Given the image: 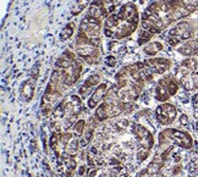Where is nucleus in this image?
I'll use <instances>...</instances> for the list:
<instances>
[{"label":"nucleus","mask_w":198,"mask_h":177,"mask_svg":"<svg viewBox=\"0 0 198 177\" xmlns=\"http://www.w3.org/2000/svg\"><path fill=\"white\" fill-rule=\"evenodd\" d=\"M104 22L96 17L84 15L80 22L75 40V50L77 56L89 65L102 62V32Z\"/></svg>","instance_id":"obj_1"},{"label":"nucleus","mask_w":198,"mask_h":177,"mask_svg":"<svg viewBox=\"0 0 198 177\" xmlns=\"http://www.w3.org/2000/svg\"><path fill=\"white\" fill-rule=\"evenodd\" d=\"M190 15L191 14L177 0H155L143 11L141 26L153 34H158L165 31L174 22Z\"/></svg>","instance_id":"obj_2"},{"label":"nucleus","mask_w":198,"mask_h":177,"mask_svg":"<svg viewBox=\"0 0 198 177\" xmlns=\"http://www.w3.org/2000/svg\"><path fill=\"white\" fill-rule=\"evenodd\" d=\"M139 25V11L133 3L121 5L116 12L104 21L103 33L107 38L121 40L129 38L137 31Z\"/></svg>","instance_id":"obj_3"},{"label":"nucleus","mask_w":198,"mask_h":177,"mask_svg":"<svg viewBox=\"0 0 198 177\" xmlns=\"http://www.w3.org/2000/svg\"><path fill=\"white\" fill-rule=\"evenodd\" d=\"M143 62H135L121 67L115 75L116 95L122 102L133 103L139 98L145 84Z\"/></svg>","instance_id":"obj_4"},{"label":"nucleus","mask_w":198,"mask_h":177,"mask_svg":"<svg viewBox=\"0 0 198 177\" xmlns=\"http://www.w3.org/2000/svg\"><path fill=\"white\" fill-rule=\"evenodd\" d=\"M82 98L78 94H69L62 98L50 114V128L53 132H67L77 122L82 113Z\"/></svg>","instance_id":"obj_5"},{"label":"nucleus","mask_w":198,"mask_h":177,"mask_svg":"<svg viewBox=\"0 0 198 177\" xmlns=\"http://www.w3.org/2000/svg\"><path fill=\"white\" fill-rule=\"evenodd\" d=\"M136 105L133 103L122 102L119 97L116 95L115 86L109 88L103 102L97 106L94 111V117L98 122H105L108 120L116 119L121 115H127L135 110Z\"/></svg>","instance_id":"obj_6"},{"label":"nucleus","mask_w":198,"mask_h":177,"mask_svg":"<svg viewBox=\"0 0 198 177\" xmlns=\"http://www.w3.org/2000/svg\"><path fill=\"white\" fill-rule=\"evenodd\" d=\"M83 64L71 50H65L55 61L54 71L66 87H72L82 75Z\"/></svg>","instance_id":"obj_7"},{"label":"nucleus","mask_w":198,"mask_h":177,"mask_svg":"<svg viewBox=\"0 0 198 177\" xmlns=\"http://www.w3.org/2000/svg\"><path fill=\"white\" fill-rule=\"evenodd\" d=\"M67 89L69 87L62 83V81L56 75V72L53 71L50 80L48 82V86H46L45 92L43 94L42 102H40V111L44 116H50V114L54 111L57 104L62 100Z\"/></svg>","instance_id":"obj_8"},{"label":"nucleus","mask_w":198,"mask_h":177,"mask_svg":"<svg viewBox=\"0 0 198 177\" xmlns=\"http://www.w3.org/2000/svg\"><path fill=\"white\" fill-rule=\"evenodd\" d=\"M50 148L53 149L56 156L61 154L77 155L78 150L81 149L80 137L75 132H53L50 137Z\"/></svg>","instance_id":"obj_9"},{"label":"nucleus","mask_w":198,"mask_h":177,"mask_svg":"<svg viewBox=\"0 0 198 177\" xmlns=\"http://www.w3.org/2000/svg\"><path fill=\"white\" fill-rule=\"evenodd\" d=\"M131 132L135 136L138 144L136 160L137 164H141L150 155V150L154 147V136L149 128H147L143 123L137 121L131 123Z\"/></svg>","instance_id":"obj_10"},{"label":"nucleus","mask_w":198,"mask_h":177,"mask_svg":"<svg viewBox=\"0 0 198 177\" xmlns=\"http://www.w3.org/2000/svg\"><path fill=\"white\" fill-rule=\"evenodd\" d=\"M175 78L186 91L198 89V60L188 57L177 66Z\"/></svg>","instance_id":"obj_11"},{"label":"nucleus","mask_w":198,"mask_h":177,"mask_svg":"<svg viewBox=\"0 0 198 177\" xmlns=\"http://www.w3.org/2000/svg\"><path fill=\"white\" fill-rule=\"evenodd\" d=\"M175 144L180 148L190 149L193 145V139L188 132L180 131L177 128H165L159 133V148Z\"/></svg>","instance_id":"obj_12"},{"label":"nucleus","mask_w":198,"mask_h":177,"mask_svg":"<svg viewBox=\"0 0 198 177\" xmlns=\"http://www.w3.org/2000/svg\"><path fill=\"white\" fill-rule=\"evenodd\" d=\"M197 29V25L195 21L186 20L180 21L171 28L168 34V43L171 46H177L185 40H188L195 35Z\"/></svg>","instance_id":"obj_13"},{"label":"nucleus","mask_w":198,"mask_h":177,"mask_svg":"<svg viewBox=\"0 0 198 177\" xmlns=\"http://www.w3.org/2000/svg\"><path fill=\"white\" fill-rule=\"evenodd\" d=\"M179 91V82L175 76L168 75L160 78L155 84L154 98L161 103H166L171 97H174Z\"/></svg>","instance_id":"obj_14"},{"label":"nucleus","mask_w":198,"mask_h":177,"mask_svg":"<svg viewBox=\"0 0 198 177\" xmlns=\"http://www.w3.org/2000/svg\"><path fill=\"white\" fill-rule=\"evenodd\" d=\"M143 62V75L145 81L150 82L153 80L154 75H163L171 67V60L165 57H150L147 60L142 61Z\"/></svg>","instance_id":"obj_15"},{"label":"nucleus","mask_w":198,"mask_h":177,"mask_svg":"<svg viewBox=\"0 0 198 177\" xmlns=\"http://www.w3.org/2000/svg\"><path fill=\"white\" fill-rule=\"evenodd\" d=\"M116 4L114 0H92L86 15L103 21L107 20L111 14H114Z\"/></svg>","instance_id":"obj_16"},{"label":"nucleus","mask_w":198,"mask_h":177,"mask_svg":"<svg viewBox=\"0 0 198 177\" xmlns=\"http://www.w3.org/2000/svg\"><path fill=\"white\" fill-rule=\"evenodd\" d=\"M155 120L158 121L163 126H169L176 120L177 116V110L175 105L170 103H161L160 105L156 106L154 111Z\"/></svg>","instance_id":"obj_17"},{"label":"nucleus","mask_w":198,"mask_h":177,"mask_svg":"<svg viewBox=\"0 0 198 177\" xmlns=\"http://www.w3.org/2000/svg\"><path fill=\"white\" fill-rule=\"evenodd\" d=\"M76 156L70 154H61L56 156V171L61 177H72L76 171Z\"/></svg>","instance_id":"obj_18"},{"label":"nucleus","mask_w":198,"mask_h":177,"mask_svg":"<svg viewBox=\"0 0 198 177\" xmlns=\"http://www.w3.org/2000/svg\"><path fill=\"white\" fill-rule=\"evenodd\" d=\"M165 162L166 161L160 156L159 153H156L154 159L150 161V164L145 169H143L141 172L138 174L137 177H155V176H158Z\"/></svg>","instance_id":"obj_19"},{"label":"nucleus","mask_w":198,"mask_h":177,"mask_svg":"<svg viewBox=\"0 0 198 177\" xmlns=\"http://www.w3.org/2000/svg\"><path fill=\"white\" fill-rule=\"evenodd\" d=\"M38 76H31L28 80H26L20 87V95L23 102H31L34 97V89H36Z\"/></svg>","instance_id":"obj_20"},{"label":"nucleus","mask_w":198,"mask_h":177,"mask_svg":"<svg viewBox=\"0 0 198 177\" xmlns=\"http://www.w3.org/2000/svg\"><path fill=\"white\" fill-rule=\"evenodd\" d=\"M107 92H108V84L107 83H100L98 87H96L94 92L92 93V95L88 99V103H87L88 108L89 109H97V106L103 102Z\"/></svg>","instance_id":"obj_21"},{"label":"nucleus","mask_w":198,"mask_h":177,"mask_svg":"<svg viewBox=\"0 0 198 177\" xmlns=\"http://www.w3.org/2000/svg\"><path fill=\"white\" fill-rule=\"evenodd\" d=\"M177 51L181 55L187 56V57H193L198 55V38L185 42L182 45H180L177 48Z\"/></svg>","instance_id":"obj_22"},{"label":"nucleus","mask_w":198,"mask_h":177,"mask_svg":"<svg viewBox=\"0 0 198 177\" xmlns=\"http://www.w3.org/2000/svg\"><path fill=\"white\" fill-rule=\"evenodd\" d=\"M99 82H100V77H99V75H92L91 77H88L86 81H84V83L81 86V88H80V94L82 97H86V94L88 93L91 89H93L94 87H98L99 84Z\"/></svg>","instance_id":"obj_23"},{"label":"nucleus","mask_w":198,"mask_h":177,"mask_svg":"<svg viewBox=\"0 0 198 177\" xmlns=\"http://www.w3.org/2000/svg\"><path fill=\"white\" fill-rule=\"evenodd\" d=\"M163 48H164L163 43L158 42V40H154V42H149V43H147V45L143 46V53L148 56H154L158 54L159 51H161Z\"/></svg>","instance_id":"obj_24"},{"label":"nucleus","mask_w":198,"mask_h":177,"mask_svg":"<svg viewBox=\"0 0 198 177\" xmlns=\"http://www.w3.org/2000/svg\"><path fill=\"white\" fill-rule=\"evenodd\" d=\"M75 28H76L75 23L73 22H69L67 25L64 27V29L60 33V40H66L69 38H71L73 35V33H75Z\"/></svg>","instance_id":"obj_25"},{"label":"nucleus","mask_w":198,"mask_h":177,"mask_svg":"<svg viewBox=\"0 0 198 177\" xmlns=\"http://www.w3.org/2000/svg\"><path fill=\"white\" fill-rule=\"evenodd\" d=\"M190 14L198 11V0H177Z\"/></svg>","instance_id":"obj_26"},{"label":"nucleus","mask_w":198,"mask_h":177,"mask_svg":"<svg viewBox=\"0 0 198 177\" xmlns=\"http://www.w3.org/2000/svg\"><path fill=\"white\" fill-rule=\"evenodd\" d=\"M152 37H153V33L152 32H149V31H147V29H143L142 28V31L139 32L138 39H137L138 45H143V44L149 43V40L152 39Z\"/></svg>","instance_id":"obj_27"},{"label":"nucleus","mask_w":198,"mask_h":177,"mask_svg":"<svg viewBox=\"0 0 198 177\" xmlns=\"http://www.w3.org/2000/svg\"><path fill=\"white\" fill-rule=\"evenodd\" d=\"M104 62H105L109 67H114L115 65H116V59H115V56H113V55H109V56L105 57Z\"/></svg>","instance_id":"obj_28"},{"label":"nucleus","mask_w":198,"mask_h":177,"mask_svg":"<svg viewBox=\"0 0 198 177\" xmlns=\"http://www.w3.org/2000/svg\"><path fill=\"white\" fill-rule=\"evenodd\" d=\"M180 121H181L182 125H187V123H188L187 116H186V115H181V117H180Z\"/></svg>","instance_id":"obj_29"},{"label":"nucleus","mask_w":198,"mask_h":177,"mask_svg":"<svg viewBox=\"0 0 198 177\" xmlns=\"http://www.w3.org/2000/svg\"><path fill=\"white\" fill-rule=\"evenodd\" d=\"M163 177H164V176H163Z\"/></svg>","instance_id":"obj_30"}]
</instances>
